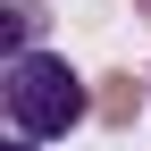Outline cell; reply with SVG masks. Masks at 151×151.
Here are the masks:
<instances>
[{
	"instance_id": "cell-1",
	"label": "cell",
	"mask_w": 151,
	"mask_h": 151,
	"mask_svg": "<svg viewBox=\"0 0 151 151\" xmlns=\"http://www.w3.org/2000/svg\"><path fill=\"white\" fill-rule=\"evenodd\" d=\"M0 109H9V126L25 143H42V134H67L76 118H92L101 92H84V76L67 59H50V50H17L0 67Z\"/></svg>"
},
{
	"instance_id": "cell-6",
	"label": "cell",
	"mask_w": 151,
	"mask_h": 151,
	"mask_svg": "<svg viewBox=\"0 0 151 151\" xmlns=\"http://www.w3.org/2000/svg\"><path fill=\"white\" fill-rule=\"evenodd\" d=\"M143 17H151V9H143Z\"/></svg>"
},
{
	"instance_id": "cell-3",
	"label": "cell",
	"mask_w": 151,
	"mask_h": 151,
	"mask_svg": "<svg viewBox=\"0 0 151 151\" xmlns=\"http://www.w3.org/2000/svg\"><path fill=\"white\" fill-rule=\"evenodd\" d=\"M134 101H143L134 76H109V84H101V118H109V126H134Z\"/></svg>"
},
{
	"instance_id": "cell-2",
	"label": "cell",
	"mask_w": 151,
	"mask_h": 151,
	"mask_svg": "<svg viewBox=\"0 0 151 151\" xmlns=\"http://www.w3.org/2000/svg\"><path fill=\"white\" fill-rule=\"evenodd\" d=\"M34 34H42V9H34V0H0V42H9V59L34 50Z\"/></svg>"
},
{
	"instance_id": "cell-4",
	"label": "cell",
	"mask_w": 151,
	"mask_h": 151,
	"mask_svg": "<svg viewBox=\"0 0 151 151\" xmlns=\"http://www.w3.org/2000/svg\"><path fill=\"white\" fill-rule=\"evenodd\" d=\"M9 151H34V143H25V134H17V143H9Z\"/></svg>"
},
{
	"instance_id": "cell-5",
	"label": "cell",
	"mask_w": 151,
	"mask_h": 151,
	"mask_svg": "<svg viewBox=\"0 0 151 151\" xmlns=\"http://www.w3.org/2000/svg\"><path fill=\"white\" fill-rule=\"evenodd\" d=\"M134 9H151V0H134Z\"/></svg>"
}]
</instances>
